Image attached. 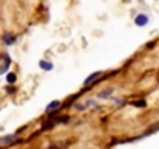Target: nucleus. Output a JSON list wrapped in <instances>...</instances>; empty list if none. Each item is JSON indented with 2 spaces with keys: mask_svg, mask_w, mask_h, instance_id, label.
Masks as SVG:
<instances>
[{
  "mask_svg": "<svg viewBox=\"0 0 159 149\" xmlns=\"http://www.w3.org/2000/svg\"><path fill=\"white\" fill-rule=\"evenodd\" d=\"M111 95H112V89H108V90L100 92V93H98V98L103 99V98H108V96H111Z\"/></svg>",
  "mask_w": 159,
  "mask_h": 149,
  "instance_id": "obj_7",
  "label": "nucleus"
},
{
  "mask_svg": "<svg viewBox=\"0 0 159 149\" xmlns=\"http://www.w3.org/2000/svg\"><path fill=\"white\" fill-rule=\"evenodd\" d=\"M8 67H10V62H3V65L0 67V74H3L5 71H8Z\"/></svg>",
  "mask_w": 159,
  "mask_h": 149,
  "instance_id": "obj_10",
  "label": "nucleus"
},
{
  "mask_svg": "<svg viewBox=\"0 0 159 149\" xmlns=\"http://www.w3.org/2000/svg\"><path fill=\"white\" fill-rule=\"evenodd\" d=\"M145 101L144 99H141V101H133V106H136V107H145Z\"/></svg>",
  "mask_w": 159,
  "mask_h": 149,
  "instance_id": "obj_9",
  "label": "nucleus"
},
{
  "mask_svg": "<svg viewBox=\"0 0 159 149\" xmlns=\"http://www.w3.org/2000/svg\"><path fill=\"white\" fill-rule=\"evenodd\" d=\"M16 79H17V76H16L14 73H8V74H6V81H8V84H14Z\"/></svg>",
  "mask_w": 159,
  "mask_h": 149,
  "instance_id": "obj_8",
  "label": "nucleus"
},
{
  "mask_svg": "<svg viewBox=\"0 0 159 149\" xmlns=\"http://www.w3.org/2000/svg\"><path fill=\"white\" fill-rule=\"evenodd\" d=\"M61 107V101H58V99H56V101H52L47 107H45V112H53V110H56V109H59Z\"/></svg>",
  "mask_w": 159,
  "mask_h": 149,
  "instance_id": "obj_5",
  "label": "nucleus"
},
{
  "mask_svg": "<svg viewBox=\"0 0 159 149\" xmlns=\"http://www.w3.org/2000/svg\"><path fill=\"white\" fill-rule=\"evenodd\" d=\"M100 76H101V71H94V73H90L89 76L84 79V86H87V87H84V90H89L90 87V84H94V81H97V79H100Z\"/></svg>",
  "mask_w": 159,
  "mask_h": 149,
  "instance_id": "obj_1",
  "label": "nucleus"
},
{
  "mask_svg": "<svg viewBox=\"0 0 159 149\" xmlns=\"http://www.w3.org/2000/svg\"><path fill=\"white\" fill-rule=\"evenodd\" d=\"M6 92H8V93H14V92H16V87H13V86H8V87H6Z\"/></svg>",
  "mask_w": 159,
  "mask_h": 149,
  "instance_id": "obj_11",
  "label": "nucleus"
},
{
  "mask_svg": "<svg viewBox=\"0 0 159 149\" xmlns=\"http://www.w3.org/2000/svg\"><path fill=\"white\" fill-rule=\"evenodd\" d=\"M2 40H3L5 45H13V44L16 42V36L11 34V33H5V34L2 36Z\"/></svg>",
  "mask_w": 159,
  "mask_h": 149,
  "instance_id": "obj_4",
  "label": "nucleus"
},
{
  "mask_svg": "<svg viewBox=\"0 0 159 149\" xmlns=\"http://www.w3.org/2000/svg\"><path fill=\"white\" fill-rule=\"evenodd\" d=\"M16 140H17V135H6V137H2V138H0V146H10V144H13Z\"/></svg>",
  "mask_w": 159,
  "mask_h": 149,
  "instance_id": "obj_2",
  "label": "nucleus"
},
{
  "mask_svg": "<svg viewBox=\"0 0 159 149\" xmlns=\"http://www.w3.org/2000/svg\"><path fill=\"white\" fill-rule=\"evenodd\" d=\"M39 67H41L42 70H45V71H50V70L53 68V64L49 62V61H41V62H39Z\"/></svg>",
  "mask_w": 159,
  "mask_h": 149,
  "instance_id": "obj_6",
  "label": "nucleus"
},
{
  "mask_svg": "<svg viewBox=\"0 0 159 149\" xmlns=\"http://www.w3.org/2000/svg\"><path fill=\"white\" fill-rule=\"evenodd\" d=\"M134 23L137 25V27H144V25L148 23V17L145 14H137V16H136V19H134Z\"/></svg>",
  "mask_w": 159,
  "mask_h": 149,
  "instance_id": "obj_3",
  "label": "nucleus"
}]
</instances>
